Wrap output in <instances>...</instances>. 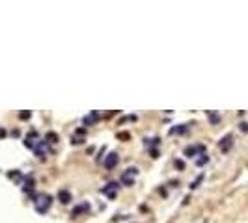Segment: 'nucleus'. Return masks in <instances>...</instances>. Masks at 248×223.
Segmentation results:
<instances>
[{
    "label": "nucleus",
    "mask_w": 248,
    "mask_h": 223,
    "mask_svg": "<svg viewBox=\"0 0 248 223\" xmlns=\"http://www.w3.org/2000/svg\"><path fill=\"white\" fill-rule=\"evenodd\" d=\"M50 203H52V197H50V195H47V194L37 195L35 201H34V205H35V212H37V214H45V212L49 210Z\"/></svg>",
    "instance_id": "obj_1"
},
{
    "label": "nucleus",
    "mask_w": 248,
    "mask_h": 223,
    "mask_svg": "<svg viewBox=\"0 0 248 223\" xmlns=\"http://www.w3.org/2000/svg\"><path fill=\"white\" fill-rule=\"evenodd\" d=\"M136 175H138V169H136V167H129V169L121 175V179H119V181H121L125 186H133V184H134V177H136Z\"/></svg>",
    "instance_id": "obj_2"
},
{
    "label": "nucleus",
    "mask_w": 248,
    "mask_h": 223,
    "mask_svg": "<svg viewBox=\"0 0 248 223\" xmlns=\"http://www.w3.org/2000/svg\"><path fill=\"white\" fill-rule=\"evenodd\" d=\"M119 188V182L118 181H112V182H108L106 186H103V195H106V197H110V199H114L116 197V190Z\"/></svg>",
    "instance_id": "obj_3"
},
{
    "label": "nucleus",
    "mask_w": 248,
    "mask_h": 223,
    "mask_svg": "<svg viewBox=\"0 0 248 223\" xmlns=\"http://www.w3.org/2000/svg\"><path fill=\"white\" fill-rule=\"evenodd\" d=\"M118 162H119L118 153H110V154L105 158V162H103V164H105V167H106V169H114V167L118 166Z\"/></svg>",
    "instance_id": "obj_4"
},
{
    "label": "nucleus",
    "mask_w": 248,
    "mask_h": 223,
    "mask_svg": "<svg viewBox=\"0 0 248 223\" xmlns=\"http://www.w3.org/2000/svg\"><path fill=\"white\" fill-rule=\"evenodd\" d=\"M82 212H90V203H88V201H86V203H80L78 207H75L73 212H71V218H77V216L82 214Z\"/></svg>",
    "instance_id": "obj_5"
},
{
    "label": "nucleus",
    "mask_w": 248,
    "mask_h": 223,
    "mask_svg": "<svg viewBox=\"0 0 248 223\" xmlns=\"http://www.w3.org/2000/svg\"><path fill=\"white\" fill-rule=\"evenodd\" d=\"M34 151H35V156H37V158H45V154H47V141H45V140L39 141V143L35 145Z\"/></svg>",
    "instance_id": "obj_6"
},
{
    "label": "nucleus",
    "mask_w": 248,
    "mask_h": 223,
    "mask_svg": "<svg viewBox=\"0 0 248 223\" xmlns=\"http://www.w3.org/2000/svg\"><path fill=\"white\" fill-rule=\"evenodd\" d=\"M58 201H60L62 205H67V203L71 201V194H69L67 190H60V192H58Z\"/></svg>",
    "instance_id": "obj_7"
},
{
    "label": "nucleus",
    "mask_w": 248,
    "mask_h": 223,
    "mask_svg": "<svg viewBox=\"0 0 248 223\" xmlns=\"http://www.w3.org/2000/svg\"><path fill=\"white\" fill-rule=\"evenodd\" d=\"M204 149H205L204 145H200V147H192V145H190V147H187V149H185V156L192 158V156H194V154H196L198 151H204Z\"/></svg>",
    "instance_id": "obj_8"
},
{
    "label": "nucleus",
    "mask_w": 248,
    "mask_h": 223,
    "mask_svg": "<svg viewBox=\"0 0 248 223\" xmlns=\"http://www.w3.org/2000/svg\"><path fill=\"white\" fill-rule=\"evenodd\" d=\"M99 117H101V115H99L97 112H91V115H90V117H88V115L84 117V125H88V127H90V125H93L95 121H99Z\"/></svg>",
    "instance_id": "obj_9"
},
{
    "label": "nucleus",
    "mask_w": 248,
    "mask_h": 223,
    "mask_svg": "<svg viewBox=\"0 0 248 223\" xmlns=\"http://www.w3.org/2000/svg\"><path fill=\"white\" fill-rule=\"evenodd\" d=\"M37 134L35 132H32L30 134V138L26 136V140H24V147H28V149H35V141H34V138H35Z\"/></svg>",
    "instance_id": "obj_10"
},
{
    "label": "nucleus",
    "mask_w": 248,
    "mask_h": 223,
    "mask_svg": "<svg viewBox=\"0 0 248 223\" xmlns=\"http://www.w3.org/2000/svg\"><path fill=\"white\" fill-rule=\"evenodd\" d=\"M58 140H60V138H58L56 132H47V134H45V141H47V143H58Z\"/></svg>",
    "instance_id": "obj_11"
},
{
    "label": "nucleus",
    "mask_w": 248,
    "mask_h": 223,
    "mask_svg": "<svg viewBox=\"0 0 248 223\" xmlns=\"http://www.w3.org/2000/svg\"><path fill=\"white\" fill-rule=\"evenodd\" d=\"M34 190V179L30 177V179H26V182H24V192H32Z\"/></svg>",
    "instance_id": "obj_12"
},
{
    "label": "nucleus",
    "mask_w": 248,
    "mask_h": 223,
    "mask_svg": "<svg viewBox=\"0 0 248 223\" xmlns=\"http://www.w3.org/2000/svg\"><path fill=\"white\" fill-rule=\"evenodd\" d=\"M183 132H187V127L185 125H179V128H174L172 130V134H183Z\"/></svg>",
    "instance_id": "obj_13"
},
{
    "label": "nucleus",
    "mask_w": 248,
    "mask_h": 223,
    "mask_svg": "<svg viewBox=\"0 0 248 223\" xmlns=\"http://www.w3.org/2000/svg\"><path fill=\"white\" fill-rule=\"evenodd\" d=\"M202 179H204V175H200V177H198V179H196V181H194V182L190 184V188H192V190H194V188H198V184L202 182Z\"/></svg>",
    "instance_id": "obj_14"
},
{
    "label": "nucleus",
    "mask_w": 248,
    "mask_h": 223,
    "mask_svg": "<svg viewBox=\"0 0 248 223\" xmlns=\"http://www.w3.org/2000/svg\"><path fill=\"white\" fill-rule=\"evenodd\" d=\"M205 162H207V156H205V154H202V158H200L196 164H198V166H202V164H205Z\"/></svg>",
    "instance_id": "obj_15"
},
{
    "label": "nucleus",
    "mask_w": 248,
    "mask_h": 223,
    "mask_svg": "<svg viewBox=\"0 0 248 223\" xmlns=\"http://www.w3.org/2000/svg\"><path fill=\"white\" fill-rule=\"evenodd\" d=\"M175 167H179V169H183V167H185V164H183V160H175Z\"/></svg>",
    "instance_id": "obj_16"
},
{
    "label": "nucleus",
    "mask_w": 248,
    "mask_h": 223,
    "mask_svg": "<svg viewBox=\"0 0 248 223\" xmlns=\"http://www.w3.org/2000/svg\"><path fill=\"white\" fill-rule=\"evenodd\" d=\"M19 117H21V119H28V117H30V112H22Z\"/></svg>",
    "instance_id": "obj_17"
},
{
    "label": "nucleus",
    "mask_w": 248,
    "mask_h": 223,
    "mask_svg": "<svg viewBox=\"0 0 248 223\" xmlns=\"http://www.w3.org/2000/svg\"><path fill=\"white\" fill-rule=\"evenodd\" d=\"M4 136H6V130H4V128H0V138H4Z\"/></svg>",
    "instance_id": "obj_18"
}]
</instances>
